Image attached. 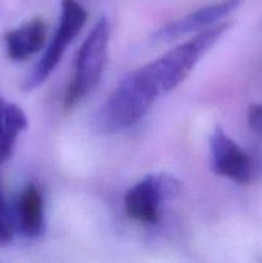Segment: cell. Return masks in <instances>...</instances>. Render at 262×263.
<instances>
[{"label":"cell","mask_w":262,"mask_h":263,"mask_svg":"<svg viewBox=\"0 0 262 263\" xmlns=\"http://www.w3.org/2000/svg\"><path fill=\"white\" fill-rule=\"evenodd\" d=\"M230 26V22H222L204 28L197 36L180 44L139 69L154 91L161 97L179 86L186 79L195 64L213 48Z\"/></svg>","instance_id":"obj_1"},{"label":"cell","mask_w":262,"mask_h":263,"mask_svg":"<svg viewBox=\"0 0 262 263\" xmlns=\"http://www.w3.org/2000/svg\"><path fill=\"white\" fill-rule=\"evenodd\" d=\"M157 99L158 94L146 82L140 69H136L122 80L99 108L94 118L95 130L100 134L126 130L138 123Z\"/></svg>","instance_id":"obj_2"},{"label":"cell","mask_w":262,"mask_h":263,"mask_svg":"<svg viewBox=\"0 0 262 263\" xmlns=\"http://www.w3.org/2000/svg\"><path fill=\"white\" fill-rule=\"evenodd\" d=\"M110 25L102 17L89 33L77 51L74 63V76L64 97V108L72 109L81 102L99 82L107 59V46L109 43Z\"/></svg>","instance_id":"obj_3"},{"label":"cell","mask_w":262,"mask_h":263,"mask_svg":"<svg viewBox=\"0 0 262 263\" xmlns=\"http://www.w3.org/2000/svg\"><path fill=\"white\" fill-rule=\"evenodd\" d=\"M62 13L58 28H57L50 45L23 82V90L31 91L40 86L49 76L58 62L61 61L67 45L71 44L81 31L87 20V12L77 0H62Z\"/></svg>","instance_id":"obj_4"},{"label":"cell","mask_w":262,"mask_h":263,"mask_svg":"<svg viewBox=\"0 0 262 263\" xmlns=\"http://www.w3.org/2000/svg\"><path fill=\"white\" fill-rule=\"evenodd\" d=\"M179 193V180L171 175H148L126 193V213L136 222L156 223L159 220L162 203L176 198Z\"/></svg>","instance_id":"obj_5"},{"label":"cell","mask_w":262,"mask_h":263,"mask_svg":"<svg viewBox=\"0 0 262 263\" xmlns=\"http://www.w3.org/2000/svg\"><path fill=\"white\" fill-rule=\"evenodd\" d=\"M210 162L215 174L236 184H247L251 180V157L218 126L210 138Z\"/></svg>","instance_id":"obj_6"},{"label":"cell","mask_w":262,"mask_h":263,"mask_svg":"<svg viewBox=\"0 0 262 263\" xmlns=\"http://www.w3.org/2000/svg\"><path fill=\"white\" fill-rule=\"evenodd\" d=\"M241 2L243 0H221L215 4L199 8L180 20L167 23L153 33V39L159 41H171L194 31L211 27V25H216L217 21L234 12Z\"/></svg>","instance_id":"obj_7"},{"label":"cell","mask_w":262,"mask_h":263,"mask_svg":"<svg viewBox=\"0 0 262 263\" xmlns=\"http://www.w3.org/2000/svg\"><path fill=\"white\" fill-rule=\"evenodd\" d=\"M46 25L41 18H33L5 35V48L10 59L22 62L38 53L45 44Z\"/></svg>","instance_id":"obj_8"},{"label":"cell","mask_w":262,"mask_h":263,"mask_svg":"<svg viewBox=\"0 0 262 263\" xmlns=\"http://www.w3.org/2000/svg\"><path fill=\"white\" fill-rule=\"evenodd\" d=\"M18 230L25 238L36 239L44 231L43 195L36 185L30 184L22 190L15 208Z\"/></svg>","instance_id":"obj_9"},{"label":"cell","mask_w":262,"mask_h":263,"mask_svg":"<svg viewBox=\"0 0 262 263\" xmlns=\"http://www.w3.org/2000/svg\"><path fill=\"white\" fill-rule=\"evenodd\" d=\"M27 127V118L14 103L5 102L0 95V163L8 161L14 152L17 138Z\"/></svg>","instance_id":"obj_10"},{"label":"cell","mask_w":262,"mask_h":263,"mask_svg":"<svg viewBox=\"0 0 262 263\" xmlns=\"http://www.w3.org/2000/svg\"><path fill=\"white\" fill-rule=\"evenodd\" d=\"M13 238V222L7 204L0 193V244L9 243Z\"/></svg>","instance_id":"obj_11"},{"label":"cell","mask_w":262,"mask_h":263,"mask_svg":"<svg viewBox=\"0 0 262 263\" xmlns=\"http://www.w3.org/2000/svg\"><path fill=\"white\" fill-rule=\"evenodd\" d=\"M248 125L257 135L262 136V104H251L247 112Z\"/></svg>","instance_id":"obj_12"}]
</instances>
